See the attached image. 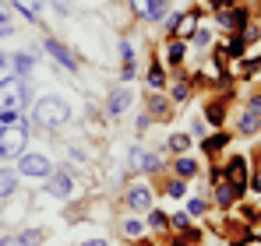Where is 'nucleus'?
<instances>
[{
    "instance_id": "nucleus-1",
    "label": "nucleus",
    "mask_w": 261,
    "mask_h": 246,
    "mask_svg": "<svg viewBox=\"0 0 261 246\" xmlns=\"http://www.w3.org/2000/svg\"><path fill=\"white\" fill-rule=\"evenodd\" d=\"M32 127L36 130H57L64 123H71V106L60 99V95H43L32 102Z\"/></svg>"
},
{
    "instance_id": "nucleus-2",
    "label": "nucleus",
    "mask_w": 261,
    "mask_h": 246,
    "mask_svg": "<svg viewBox=\"0 0 261 246\" xmlns=\"http://www.w3.org/2000/svg\"><path fill=\"white\" fill-rule=\"evenodd\" d=\"M29 134H32V120L25 116L14 127H0V159H18L29 148Z\"/></svg>"
},
{
    "instance_id": "nucleus-3",
    "label": "nucleus",
    "mask_w": 261,
    "mask_h": 246,
    "mask_svg": "<svg viewBox=\"0 0 261 246\" xmlns=\"http://www.w3.org/2000/svg\"><path fill=\"white\" fill-rule=\"evenodd\" d=\"M32 102H36V95H32V84L29 81L11 78L7 84H0V109H21V113H29Z\"/></svg>"
},
{
    "instance_id": "nucleus-4",
    "label": "nucleus",
    "mask_w": 261,
    "mask_h": 246,
    "mask_svg": "<svg viewBox=\"0 0 261 246\" xmlns=\"http://www.w3.org/2000/svg\"><path fill=\"white\" fill-rule=\"evenodd\" d=\"M14 169H18V176H29V179H46L49 172H53V159L49 155H43V151H21L18 159H14Z\"/></svg>"
},
{
    "instance_id": "nucleus-5",
    "label": "nucleus",
    "mask_w": 261,
    "mask_h": 246,
    "mask_svg": "<svg viewBox=\"0 0 261 246\" xmlns=\"http://www.w3.org/2000/svg\"><path fill=\"white\" fill-rule=\"evenodd\" d=\"M43 190L49 197H57V201H71V197H74V176H71L67 169H57V165H53V172L43 179Z\"/></svg>"
},
{
    "instance_id": "nucleus-6",
    "label": "nucleus",
    "mask_w": 261,
    "mask_h": 246,
    "mask_svg": "<svg viewBox=\"0 0 261 246\" xmlns=\"http://www.w3.org/2000/svg\"><path fill=\"white\" fill-rule=\"evenodd\" d=\"M222 176L233 183V190H237V197H244L247 194V179H251V165H247V159L244 155H233L229 162H226V169H222Z\"/></svg>"
},
{
    "instance_id": "nucleus-7",
    "label": "nucleus",
    "mask_w": 261,
    "mask_h": 246,
    "mask_svg": "<svg viewBox=\"0 0 261 246\" xmlns=\"http://www.w3.org/2000/svg\"><path fill=\"white\" fill-rule=\"evenodd\" d=\"M11 67H14V78L18 81H29L39 74V60H36V49H14L11 53Z\"/></svg>"
},
{
    "instance_id": "nucleus-8",
    "label": "nucleus",
    "mask_w": 261,
    "mask_h": 246,
    "mask_svg": "<svg viewBox=\"0 0 261 246\" xmlns=\"http://www.w3.org/2000/svg\"><path fill=\"white\" fill-rule=\"evenodd\" d=\"M198 25H201V14L198 11H184V14H170L166 18V32L176 36V39H191Z\"/></svg>"
},
{
    "instance_id": "nucleus-9",
    "label": "nucleus",
    "mask_w": 261,
    "mask_h": 246,
    "mask_svg": "<svg viewBox=\"0 0 261 246\" xmlns=\"http://www.w3.org/2000/svg\"><path fill=\"white\" fill-rule=\"evenodd\" d=\"M43 49L57 60V64H60V67H64V71H67V74H78V67H82V64H78V56H74V49H71V46H64L60 39H43Z\"/></svg>"
},
{
    "instance_id": "nucleus-10",
    "label": "nucleus",
    "mask_w": 261,
    "mask_h": 246,
    "mask_svg": "<svg viewBox=\"0 0 261 246\" xmlns=\"http://www.w3.org/2000/svg\"><path fill=\"white\" fill-rule=\"evenodd\" d=\"M130 102H134L130 88H127V84H117V88L106 95V116H110V120H120V116L130 109Z\"/></svg>"
},
{
    "instance_id": "nucleus-11",
    "label": "nucleus",
    "mask_w": 261,
    "mask_h": 246,
    "mask_svg": "<svg viewBox=\"0 0 261 246\" xmlns=\"http://www.w3.org/2000/svg\"><path fill=\"white\" fill-rule=\"evenodd\" d=\"M212 183H216V190H212V201H216V207L229 211V207L240 201V197H237V190H233V183L222 176V169H216V172H212Z\"/></svg>"
},
{
    "instance_id": "nucleus-12",
    "label": "nucleus",
    "mask_w": 261,
    "mask_h": 246,
    "mask_svg": "<svg viewBox=\"0 0 261 246\" xmlns=\"http://www.w3.org/2000/svg\"><path fill=\"white\" fill-rule=\"evenodd\" d=\"M163 162L155 151H141V148H130L127 155V172H159Z\"/></svg>"
},
{
    "instance_id": "nucleus-13",
    "label": "nucleus",
    "mask_w": 261,
    "mask_h": 246,
    "mask_svg": "<svg viewBox=\"0 0 261 246\" xmlns=\"http://www.w3.org/2000/svg\"><path fill=\"white\" fill-rule=\"evenodd\" d=\"M124 204H127L130 211H148V207H152V187H148V183H134L127 194H124Z\"/></svg>"
},
{
    "instance_id": "nucleus-14",
    "label": "nucleus",
    "mask_w": 261,
    "mask_h": 246,
    "mask_svg": "<svg viewBox=\"0 0 261 246\" xmlns=\"http://www.w3.org/2000/svg\"><path fill=\"white\" fill-rule=\"evenodd\" d=\"M18 183H21L18 169H11V165H0V201H11V197L18 194Z\"/></svg>"
},
{
    "instance_id": "nucleus-15",
    "label": "nucleus",
    "mask_w": 261,
    "mask_h": 246,
    "mask_svg": "<svg viewBox=\"0 0 261 246\" xmlns=\"http://www.w3.org/2000/svg\"><path fill=\"white\" fill-rule=\"evenodd\" d=\"M170 113H173V102L159 91H148V116L152 120H170Z\"/></svg>"
},
{
    "instance_id": "nucleus-16",
    "label": "nucleus",
    "mask_w": 261,
    "mask_h": 246,
    "mask_svg": "<svg viewBox=\"0 0 261 246\" xmlns=\"http://www.w3.org/2000/svg\"><path fill=\"white\" fill-rule=\"evenodd\" d=\"M11 7L18 11V14H25L32 25H39L43 21V7H46V0H11Z\"/></svg>"
},
{
    "instance_id": "nucleus-17",
    "label": "nucleus",
    "mask_w": 261,
    "mask_h": 246,
    "mask_svg": "<svg viewBox=\"0 0 261 246\" xmlns=\"http://www.w3.org/2000/svg\"><path fill=\"white\" fill-rule=\"evenodd\" d=\"M229 137H233V134H229V130H216V134H212V137H201V151H205V155H208V159H216L219 151H222V148H226V144H229Z\"/></svg>"
},
{
    "instance_id": "nucleus-18",
    "label": "nucleus",
    "mask_w": 261,
    "mask_h": 246,
    "mask_svg": "<svg viewBox=\"0 0 261 246\" xmlns=\"http://www.w3.org/2000/svg\"><path fill=\"white\" fill-rule=\"evenodd\" d=\"M237 134H244V137L261 134V116H258V113H251V109H244L240 120H237Z\"/></svg>"
},
{
    "instance_id": "nucleus-19",
    "label": "nucleus",
    "mask_w": 261,
    "mask_h": 246,
    "mask_svg": "<svg viewBox=\"0 0 261 246\" xmlns=\"http://www.w3.org/2000/svg\"><path fill=\"white\" fill-rule=\"evenodd\" d=\"M184 56H187V39L170 36V42H166V64H170V67H180V64H184Z\"/></svg>"
},
{
    "instance_id": "nucleus-20",
    "label": "nucleus",
    "mask_w": 261,
    "mask_h": 246,
    "mask_svg": "<svg viewBox=\"0 0 261 246\" xmlns=\"http://www.w3.org/2000/svg\"><path fill=\"white\" fill-rule=\"evenodd\" d=\"M170 169H173V176H180V179H191V176H198V162H194V159H187V155H176Z\"/></svg>"
},
{
    "instance_id": "nucleus-21",
    "label": "nucleus",
    "mask_w": 261,
    "mask_h": 246,
    "mask_svg": "<svg viewBox=\"0 0 261 246\" xmlns=\"http://www.w3.org/2000/svg\"><path fill=\"white\" fill-rule=\"evenodd\" d=\"M145 84H148V91H159V88H166V71H163V64H148V74H145Z\"/></svg>"
},
{
    "instance_id": "nucleus-22",
    "label": "nucleus",
    "mask_w": 261,
    "mask_h": 246,
    "mask_svg": "<svg viewBox=\"0 0 261 246\" xmlns=\"http://www.w3.org/2000/svg\"><path fill=\"white\" fill-rule=\"evenodd\" d=\"M187 99H191V81H187V78H176V81L170 84V102H173V106H184Z\"/></svg>"
},
{
    "instance_id": "nucleus-23",
    "label": "nucleus",
    "mask_w": 261,
    "mask_h": 246,
    "mask_svg": "<svg viewBox=\"0 0 261 246\" xmlns=\"http://www.w3.org/2000/svg\"><path fill=\"white\" fill-rule=\"evenodd\" d=\"M166 18H170V0H152V4H148V14H145V21L159 25V21H166Z\"/></svg>"
},
{
    "instance_id": "nucleus-24",
    "label": "nucleus",
    "mask_w": 261,
    "mask_h": 246,
    "mask_svg": "<svg viewBox=\"0 0 261 246\" xmlns=\"http://www.w3.org/2000/svg\"><path fill=\"white\" fill-rule=\"evenodd\" d=\"M205 120L212 123V127H222V120H226V102H222V99L205 102Z\"/></svg>"
},
{
    "instance_id": "nucleus-25",
    "label": "nucleus",
    "mask_w": 261,
    "mask_h": 246,
    "mask_svg": "<svg viewBox=\"0 0 261 246\" xmlns=\"http://www.w3.org/2000/svg\"><path fill=\"white\" fill-rule=\"evenodd\" d=\"M11 4L7 0H0V39H7V36H14V18H11Z\"/></svg>"
},
{
    "instance_id": "nucleus-26",
    "label": "nucleus",
    "mask_w": 261,
    "mask_h": 246,
    "mask_svg": "<svg viewBox=\"0 0 261 246\" xmlns=\"http://www.w3.org/2000/svg\"><path fill=\"white\" fill-rule=\"evenodd\" d=\"M148 229L152 232H166L170 229V214L159 211V207H148Z\"/></svg>"
},
{
    "instance_id": "nucleus-27",
    "label": "nucleus",
    "mask_w": 261,
    "mask_h": 246,
    "mask_svg": "<svg viewBox=\"0 0 261 246\" xmlns=\"http://www.w3.org/2000/svg\"><path fill=\"white\" fill-rule=\"evenodd\" d=\"M18 239H21V246H43L46 243V229H21Z\"/></svg>"
},
{
    "instance_id": "nucleus-28",
    "label": "nucleus",
    "mask_w": 261,
    "mask_h": 246,
    "mask_svg": "<svg viewBox=\"0 0 261 246\" xmlns=\"http://www.w3.org/2000/svg\"><path fill=\"white\" fill-rule=\"evenodd\" d=\"M194 46H201V49H212V28H205V25H198L194 28V36H191Z\"/></svg>"
},
{
    "instance_id": "nucleus-29",
    "label": "nucleus",
    "mask_w": 261,
    "mask_h": 246,
    "mask_svg": "<svg viewBox=\"0 0 261 246\" xmlns=\"http://www.w3.org/2000/svg\"><path fill=\"white\" fill-rule=\"evenodd\" d=\"M166 194H170L173 201H180V197H187V179H180V176H173V179L166 183Z\"/></svg>"
},
{
    "instance_id": "nucleus-30",
    "label": "nucleus",
    "mask_w": 261,
    "mask_h": 246,
    "mask_svg": "<svg viewBox=\"0 0 261 246\" xmlns=\"http://www.w3.org/2000/svg\"><path fill=\"white\" fill-rule=\"evenodd\" d=\"M187 148H191V134H170V151L184 155Z\"/></svg>"
},
{
    "instance_id": "nucleus-31",
    "label": "nucleus",
    "mask_w": 261,
    "mask_h": 246,
    "mask_svg": "<svg viewBox=\"0 0 261 246\" xmlns=\"http://www.w3.org/2000/svg\"><path fill=\"white\" fill-rule=\"evenodd\" d=\"M205 211H208V201L205 197H191L187 201V214L191 218H205Z\"/></svg>"
},
{
    "instance_id": "nucleus-32",
    "label": "nucleus",
    "mask_w": 261,
    "mask_h": 246,
    "mask_svg": "<svg viewBox=\"0 0 261 246\" xmlns=\"http://www.w3.org/2000/svg\"><path fill=\"white\" fill-rule=\"evenodd\" d=\"M25 120V113L21 109H0V127H14V123Z\"/></svg>"
},
{
    "instance_id": "nucleus-33",
    "label": "nucleus",
    "mask_w": 261,
    "mask_h": 246,
    "mask_svg": "<svg viewBox=\"0 0 261 246\" xmlns=\"http://www.w3.org/2000/svg\"><path fill=\"white\" fill-rule=\"evenodd\" d=\"M14 78V67H11V53H0V84H7Z\"/></svg>"
},
{
    "instance_id": "nucleus-34",
    "label": "nucleus",
    "mask_w": 261,
    "mask_h": 246,
    "mask_svg": "<svg viewBox=\"0 0 261 246\" xmlns=\"http://www.w3.org/2000/svg\"><path fill=\"white\" fill-rule=\"evenodd\" d=\"M138 78V67H134V60H124L120 64V84H130Z\"/></svg>"
},
{
    "instance_id": "nucleus-35",
    "label": "nucleus",
    "mask_w": 261,
    "mask_h": 246,
    "mask_svg": "<svg viewBox=\"0 0 261 246\" xmlns=\"http://www.w3.org/2000/svg\"><path fill=\"white\" fill-rule=\"evenodd\" d=\"M240 71H244V78H254V74L261 71V56H254V60H244V64H240Z\"/></svg>"
},
{
    "instance_id": "nucleus-36",
    "label": "nucleus",
    "mask_w": 261,
    "mask_h": 246,
    "mask_svg": "<svg viewBox=\"0 0 261 246\" xmlns=\"http://www.w3.org/2000/svg\"><path fill=\"white\" fill-rule=\"evenodd\" d=\"M124 232H127L130 239H138V236H141V232H145V225H141V222H138V218H127V222H124Z\"/></svg>"
},
{
    "instance_id": "nucleus-37",
    "label": "nucleus",
    "mask_w": 261,
    "mask_h": 246,
    "mask_svg": "<svg viewBox=\"0 0 261 246\" xmlns=\"http://www.w3.org/2000/svg\"><path fill=\"white\" fill-rule=\"evenodd\" d=\"M148 4H152V0H130V11H134V18H141V21H145V14H148Z\"/></svg>"
},
{
    "instance_id": "nucleus-38",
    "label": "nucleus",
    "mask_w": 261,
    "mask_h": 246,
    "mask_svg": "<svg viewBox=\"0 0 261 246\" xmlns=\"http://www.w3.org/2000/svg\"><path fill=\"white\" fill-rule=\"evenodd\" d=\"M184 225H191V214H187V211H180V214H170V229H184Z\"/></svg>"
},
{
    "instance_id": "nucleus-39",
    "label": "nucleus",
    "mask_w": 261,
    "mask_h": 246,
    "mask_svg": "<svg viewBox=\"0 0 261 246\" xmlns=\"http://www.w3.org/2000/svg\"><path fill=\"white\" fill-rule=\"evenodd\" d=\"M191 137H208V130H205V120H194V123H191Z\"/></svg>"
},
{
    "instance_id": "nucleus-40",
    "label": "nucleus",
    "mask_w": 261,
    "mask_h": 246,
    "mask_svg": "<svg viewBox=\"0 0 261 246\" xmlns=\"http://www.w3.org/2000/svg\"><path fill=\"white\" fill-rule=\"evenodd\" d=\"M124 60H134V46H130L127 39L120 42V64H124Z\"/></svg>"
},
{
    "instance_id": "nucleus-41",
    "label": "nucleus",
    "mask_w": 261,
    "mask_h": 246,
    "mask_svg": "<svg viewBox=\"0 0 261 246\" xmlns=\"http://www.w3.org/2000/svg\"><path fill=\"white\" fill-rule=\"evenodd\" d=\"M247 109H251V113H258V116H261V91H258V95H251V99H247Z\"/></svg>"
},
{
    "instance_id": "nucleus-42",
    "label": "nucleus",
    "mask_w": 261,
    "mask_h": 246,
    "mask_svg": "<svg viewBox=\"0 0 261 246\" xmlns=\"http://www.w3.org/2000/svg\"><path fill=\"white\" fill-rule=\"evenodd\" d=\"M247 190H254V194H261V169L254 172V176H251V179H247Z\"/></svg>"
},
{
    "instance_id": "nucleus-43",
    "label": "nucleus",
    "mask_w": 261,
    "mask_h": 246,
    "mask_svg": "<svg viewBox=\"0 0 261 246\" xmlns=\"http://www.w3.org/2000/svg\"><path fill=\"white\" fill-rule=\"evenodd\" d=\"M148 123H152V116H148V113H141V116H138V134H145V130H148Z\"/></svg>"
},
{
    "instance_id": "nucleus-44",
    "label": "nucleus",
    "mask_w": 261,
    "mask_h": 246,
    "mask_svg": "<svg viewBox=\"0 0 261 246\" xmlns=\"http://www.w3.org/2000/svg\"><path fill=\"white\" fill-rule=\"evenodd\" d=\"M0 246H21L18 236H0Z\"/></svg>"
},
{
    "instance_id": "nucleus-45",
    "label": "nucleus",
    "mask_w": 261,
    "mask_h": 246,
    "mask_svg": "<svg viewBox=\"0 0 261 246\" xmlns=\"http://www.w3.org/2000/svg\"><path fill=\"white\" fill-rule=\"evenodd\" d=\"M53 7H57L60 14H67V11H71V0H53Z\"/></svg>"
},
{
    "instance_id": "nucleus-46",
    "label": "nucleus",
    "mask_w": 261,
    "mask_h": 246,
    "mask_svg": "<svg viewBox=\"0 0 261 246\" xmlns=\"http://www.w3.org/2000/svg\"><path fill=\"white\" fill-rule=\"evenodd\" d=\"M78 246H110L106 239H85V243H78Z\"/></svg>"
},
{
    "instance_id": "nucleus-47",
    "label": "nucleus",
    "mask_w": 261,
    "mask_h": 246,
    "mask_svg": "<svg viewBox=\"0 0 261 246\" xmlns=\"http://www.w3.org/2000/svg\"><path fill=\"white\" fill-rule=\"evenodd\" d=\"M258 243H261V218H258Z\"/></svg>"
},
{
    "instance_id": "nucleus-48",
    "label": "nucleus",
    "mask_w": 261,
    "mask_h": 246,
    "mask_svg": "<svg viewBox=\"0 0 261 246\" xmlns=\"http://www.w3.org/2000/svg\"><path fill=\"white\" fill-rule=\"evenodd\" d=\"M127 246H130V243H127Z\"/></svg>"
}]
</instances>
